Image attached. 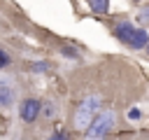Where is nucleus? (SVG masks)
Masks as SVG:
<instances>
[{"instance_id": "f257e3e1", "label": "nucleus", "mask_w": 149, "mask_h": 140, "mask_svg": "<svg viewBox=\"0 0 149 140\" xmlns=\"http://www.w3.org/2000/svg\"><path fill=\"white\" fill-rule=\"evenodd\" d=\"M116 124V114L112 110H105L100 114L93 117V121L86 126V133H84V140H105L107 133L114 128Z\"/></svg>"}, {"instance_id": "f03ea898", "label": "nucleus", "mask_w": 149, "mask_h": 140, "mask_svg": "<svg viewBox=\"0 0 149 140\" xmlns=\"http://www.w3.org/2000/svg\"><path fill=\"white\" fill-rule=\"evenodd\" d=\"M98 110H100V98H98V96H88V98H84V100L77 105V110H74L72 126H74L77 131H86V126L93 121V117L98 114Z\"/></svg>"}, {"instance_id": "7ed1b4c3", "label": "nucleus", "mask_w": 149, "mask_h": 140, "mask_svg": "<svg viewBox=\"0 0 149 140\" xmlns=\"http://www.w3.org/2000/svg\"><path fill=\"white\" fill-rule=\"evenodd\" d=\"M40 112H42V103H40L37 98H23V100H21L19 114H21V119H23L26 124H33V121H37Z\"/></svg>"}, {"instance_id": "20e7f679", "label": "nucleus", "mask_w": 149, "mask_h": 140, "mask_svg": "<svg viewBox=\"0 0 149 140\" xmlns=\"http://www.w3.org/2000/svg\"><path fill=\"white\" fill-rule=\"evenodd\" d=\"M133 33H135V28H133L130 23H126V21H123V23H116V28H114V35H116L123 44H128V42H130Z\"/></svg>"}, {"instance_id": "39448f33", "label": "nucleus", "mask_w": 149, "mask_h": 140, "mask_svg": "<svg viewBox=\"0 0 149 140\" xmlns=\"http://www.w3.org/2000/svg\"><path fill=\"white\" fill-rule=\"evenodd\" d=\"M147 42H149V37H147V30H142V28H135V33H133V37H130L128 47H133V49H142V47H147Z\"/></svg>"}, {"instance_id": "423d86ee", "label": "nucleus", "mask_w": 149, "mask_h": 140, "mask_svg": "<svg viewBox=\"0 0 149 140\" xmlns=\"http://www.w3.org/2000/svg\"><path fill=\"white\" fill-rule=\"evenodd\" d=\"M14 103V93L9 86H0V107H9Z\"/></svg>"}, {"instance_id": "0eeeda50", "label": "nucleus", "mask_w": 149, "mask_h": 140, "mask_svg": "<svg viewBox=\"0 0 149 140\" xmlns=\"http://www.w3.org/2000/svg\"><path fill=\"white\" fill-rule=\"evenodd\" d=\"M88 7L95 12V14H105L109 9V2L107 0H88Z\"/></svg>"}, {"instance_id": "6e6552de", "label": "nucleus", "mask_w": 149, "mask_h": 140, "mask_svg": "<svg viewBox=\"0 0 149 140\" xmlns=\"http://www.w3.org/2000/svg\"><path fill=\"white\" fill-rule=\"evenodd\" d=\"M9 63H12V61H9V56H7V51H5L2 47H0V70H5V68H7Z\"/></svg>"}, {"instance_id": "1a4fd4ad", "label": "nucleus", "mask_w": 149, "mask_h": 140, "mask_svg": "<svg viewBox=\"0 0 149 140\" xmlns=\"http://www.w3.org/2000/svg\"><path fill=\"white\" fill-rule=\"evenodd\" d=\"M47 140H70V135H68V131H56V133H51Z\"/></svg>"}, {"instance_id": "9d476101", "label": "nucleus", "mask_w": 149, "mask_h": 140, "mask_svg": "<svg viewBox=\"0 0 149 140\" xmlns=\"http://www.w3.org/2000/svg\"><path fill=\"white\" fill-rule=\"evenodd\" d=\"M33 70H37V72H44V70H49V63H47V61H37V63L33 65Z\"/></svg>"}, {"instance_id": "9b49d317", "label": "nucleus", "mask_w": 149, "mask_h": 140, "mask_svg": "<svg viewBox=\"0 0 149 140\" xmlns=\"http://www.w3.org/2000/svg\"><path fill=\"white\" fill-rule=\"evenodd\" d=\"M128 119H140V110H137V107L128 110Z\"/></svg>"}, {"instance_id": "f8f14e48", "label": "nucleus", "mask_w": 149, "mask_h": 140, "mask_svg": "<svg viewBox=\"0 0 149 140\" xmlns=\"http://www.w3.org/2000/svg\"><path fill=\"white\" fill-rule=\"evenodd\" d=\"M147 16H149V9H147V12H144V14H142V19H147Z\"/></svg>"}, {"instance_id": "ddd939ff", "label": "nucleus", "mask_w": 149, "mask_h": 140, "mask_svg": "<svg viewBox=\"0 0 149 140\" xmlns=\"http://www.w3.org/2000/svg\"><path fill=\"white\" fill-rule=\"evenodd\" d=\"M147 51H149V42H147Z\"/></svg>"}]
</instances>
